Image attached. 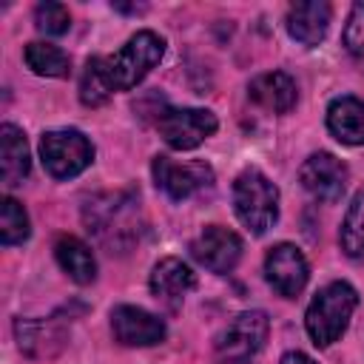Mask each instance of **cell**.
Listing matches in <instances>:
<instances>
[{
  "mask_svg": "<svg viewBox=\"0 0 364 364\" xmlns=\"http://www.w3.org/2000/svg\"><path fill=\"white\" fill-rule=\"evenodd\" d=\"M165 54V40L156 31H136L119 51L111 57H100V71L108 85V91H131L139 85L148 71L162 60Z\"/></svg>",
  "mask_w": 364,
  "mask_h": 364,
  "instance_id": "cell-1",
  "label": "cell"
},
{
  "mask_svg": "<svg viewBox=\"0 0 364 364\" xmlns=\"http://www.w3.org/2000/svg\"><path fill=\"white\" fill-rule=\"evenodd\" d=\"M355 304H358V293L353 284H347V282L324 284L313 296V301L307 304V313H304V327H307V336L313 338V344L330 347L333 341H338L350 324Z\"/></svg>",
  "mask_w": 364,
  "mask_h": 364,
  "instance_id": "cell-2",
  "label": "cell"
},
{
  "mask_svg": "<svg viewBox=\"0 0 364 364\" xmlns=\"http://www.w3.org/2000/svg\"><path fill=\"white\" fill-rule=\"evenodd\" d=\"M233 210L250 233L262 236L279 219V188L259 168H245L233 179Z\"/></svg>",
  "mask_w": 364,
  "mask_h": 364,
  "instance_id": "cell-3",
  "label": "cell"
},
{
  "mask_svg": "<svg viewBox=\"0 0 364 364\" xmlns=\"http://www.w3.org/2000/svg\"><path fill=\"white\" fill-rule=\"evenodd\" d=\"M40 159H43V168L54 179H71L91 165L94 145L77 128L46 131L40 136Z\"/></svg>",
  "mask_w": 364,
  "mask_h": 364,
  "instance_id": "cell-4",
  "label": "cell"
},
{
  "mask_svg": "<svg viewBox=\"0 0 364 364\" xmlns=\"http://www.w3.org/2000/svg\"><path fill=\"white\" fill-rule=\"evenodd\" d=\"M270 321L267 313L262 310H245L239 316H233L216 336V353L225 361H247L250 355H256L264 347Z\"/></svg>",
  "mask_w": 364,
  "mask_h": 364,
  "instance_id": "cell-5",
  "label": "cell"
},
{
  "mask_svg": "<svg viewBox=\"0 0 364 364\" xmlns=\"http://www.w3.org/2000/svg\"><path fill=\"white\" fill-rule=\"evenodd\" d=\"M154 182L159 191H165L173 202L191 199L202 191H208L213 185V168L208 162H176L165 154L154 156Z\"/></svg>",
  "mask_w": 364,
  "mask_h": 364,
  "instance_id": "cell-6",
  "label": "cell"
},
{
  "mask_svg": "<svg viewBox=\"0 0 364 364\" xmlns=\"http://www.w3.org/2000/svg\"><path fill=\"white\" fill-rule=\"evenodd\" d=\"M216 125V117L205 108H165L156 117V131L173 151H191L202 145L208 136H213Z\"/></svg>",
  "mask_w": 364,
  "mask_h": 364,
  "instance_id": "cell-7",
  "label": "cell"
},
{
  "mask_svg": "<svg viewBox=\"0 0 364 364\" xmlns=\"http://www.w3.org/2000/svg\"><path fill=\"white\" fill-rule=\"evenodd\" d=\"M264 279L279 296L296 299L310 279V267H307L304 253L290 242L273 245L264 256Z\"/></svg>",
  "mask_w": 364,
  "mask_h": 364,
  "instance_id": "cell-8",
  "label": "cell"
},
{
  "mask_svg": "<svg viewBox=\"0 0 364 364\" xmlns=\"http://www.w3.org/2000/svg\"><path fill=\"white\" fill-rule=\"evenodd\" d=\"M347 176H350L347 165L327 151L310 154L304 159V165L299 168V179L304 185V191L321 202H338L347 188Z\"/></svg>",
  "mask_w": 364,
  "mask_h": 364,
  "instance_id": "cell-9",
  "label": "cell"
},
{
  "mask_svg": "<svg viewBox=\"0 0 364 364\" xmlns=\"http://www.w3.org/2000/svg\"><path fill=\"white\" fill-rule=\"evenodd\" d=\"M191 256L210 273H230L242 259V239L222 225H208L191 242Z\"/></svg>",
  "mask_w": 364,
  "mask_h": 364,
  "instance_id": "cell-10",
  "label": "cell"
},
{
  "mask_svg": "<svg viewBox=\"0 0 364 364\" xmlns=\"http://www.w3.org/2000/svg\"><path fill=\"white\" fill-rule=\"evenodd\" d=\"M111 333L125 347H151L165 338L168 327L159 316H154L142 307L119 304L111 310Z\"/></svg>",
  "mask_w": 364,
  "mask_h": 364,
  "instance_id": "cell-11",
  "label": "cell"
},
{
  "mask_svg": "<svg viewBox=\"0 0 364 364\" xmlns=\"http://www.w3.org/2000/svg\"><path fill=\"white\" fill-rule=\"evenodd\" d=\"M148 284H151V293H154L156 301H162L165 307L176 310L185 301V296L196 287V273L182 259L165 256V259H159L154 264Z\"/></svg>",
  "mask_w": 364,
  "mask_h": 364,
  "instance_id": "cell-12",
  "label": "cell"
},
{
  "mask_svg": "<svg viewBox=\"0 0 364 364\" xmlns=\"http://www.w3.org/2000/svg\"><path fill=\"white\" fill-rule=\"evenodd\" d=\"M17 344L31 358H51L65 347V327L54 318H17Z\"/></svg>",
  "mask_w": 364,
  "mask_h": 364,
  "instance_id": "cell-13",
  "label": "cell"
},
{
  "mask_svg": "<svg viewBox=\"0 0 364 364\" xmlns=\"http://www.w3.org/2000/svg\"><path fill=\"white\" fill-rule=\"evenodd\" d=\"M287 34L301 46H318L330 26V3L301 0L287 9Z\"/></svg>",
  "mask_w": 364,
  "mask_h": 364,
  "instance_id": "cell-14",
  "label": "cell"
},
{
  "mask_svg": "<svg viewBox=\"0 0 364 364\" xmlns=\"http://www.w3.org/2000/svg\"><path fill=\"white\" fill-rule=\"evenodd\" d=\"M247 97L264 108V111H273V114H287L293 105H296V82L284 74V71H264L259 77L250 80L247 85Z\"/></svg>",
  "mask_w": 364,
  "mask_h": 364,
  "instance_id": "cell-15",
  "label": "cell"
},
{
  "mask_svg": "<svg viewBox=\"0 0 364 364\" xmlns=\"http://www.w3.org/2000/svg\"><path fill=\"white\" fill-rule=\"evenodd\" d=\"M31 171V154H28V142L26 134L6 122L0 128V179L6 188L20 185Z\"/></svg>",
  "mask_w": 364,
  "mask_h": 364,
  "instance_id": "cell-16",
  "label": "cell"
},
{
  "mask_svg": "<svg viewBox=\"0 0 364 364\" xmlns=\"http://www.w3.org/2000/svg\"><path fill=\"white\" fill-rule=\"evenodd\" d=\"M327 131L341 145H364V100L336 97L327 105Z\"/></svg>",
  "mask_w": 364,
  "mask_h": 364,
  "instance_id": "cell-17",
  "label": "cell"
},
{
  "mask_svg": "<svg viewBox=\"0 0 364 364\" xmlns=\"http://www.w3.org/2000/svg\"><path fill=\"white\" fill-rule=\"evenodd\" d=\"M54 256H57V264L63 267V273H68L71 282L91 284L97 279V259H94L91 247L82 239L60 236L57 245H54Z\"/></svg>",
  "mask_w": 364,
  "mask_h": 364,
  "instance_id": "cell-18",
  "label": "cell"
},
{
  "mask_svg": "<svg viewBox=\"0 0 364 364\" xmlns=\"http://www.w3.org/2000/svg\"><path fill=\"white\" fill-rule=\"evenodd\" d=\"M23 60L40 77H68V71H71L68 54L51 43H40V40H34L23 48Z\"/></svg>",
  "mask_w": 364,
  "mask_h": 364,
  "instance_id": "cell-19",
  "label": "cell"
},
{
  "mask_svg": "<svg viewBox=\"0 0 364 364\" xmlns=\"http://www.w3.org/2000/svg\"><path fill=\"white\" fill-rule=\"evenodd\" d=\"M338 242L350 259H364V188L353 196V202L344 213Z\"/></svg>",
  "mask_w": 364,
  "mask_h": 364,
  "instance_id": "cell-20",
  "label": "cell"
},
{
  "mask_svg": "<svg viewBox=\"0 0 364 364\" xmlns=\"http://www.w3.org/2000/svg\"><path fill=\"white\" fill-rule=\"evenodd\" d=\"M28 233H31V225H28L26 208L14 196H3V202H0V242L6 247L23 245L28 239Z\"/></svg>",
  "mask_w": 364,
  "mask_h": 364,
  "instance_id": "cell-21",
  "label": "cell"
},
{
  "mask_svg": "<svg viewBox=\"0 0 364 364\" xmlns=\"http://www.w3.org/2000/svg\"><path fill=\"white\" fill-rule=\"evenodd\" d=\"M34 26L43 31V34H51V37H60L71 28V14L63 3H54V0H46L34 9Z\"/></svg>",
  "mask_w": 364,
  "mask_h": 364,
  "instance_id": "cell-22",
  "label": "cell"
},
{
  "mask_svg": "<svg viewBox=\"0 0 364 364\" xmlns=\"http://www.w3.org/2000/svg\"><path fill=\"white\" fill-rule=\"evenodd\" d=\"M111 97L105 80H102V71H100V57H91L82 68V77H80V100L85 105H102L105 100Z\"/></svg>",
  "mask_w": 364,
  "mask_h": 364,
  "instance_id": "cell-23",
  "label": "cell"
},
{
  "mask_svg": "<svg viewBox=\"0 0 364 364\" xmlns=\"http://www.w3.org/2000/svg\"><path fill=\"white\" fill-rule=\"evenodd\" d=\"M344 48L347 54L364 68V3H355L350 9V17H347V26H344Z\"/></svg>",
  "mask_w": 364,
  "mask_h": 364,
  "instance_id": "cell-24",
  "label": "cell"
},
{
  "mask_svg": "<svg viewBox=\"0 0 364 364\" xmlns=\"http://www.w3.org/2000/svg\"><path fill=\"white\" fill-rule=\"evenodd\" d=\"M279 364H316L307 353H299V350H290V353H284L282 355V361Z\"/></svg>",
  "mask_w": 364,
  "mask_h": 364,
  "instance_id": "cell-25",
  "label": "cell"
},
{
  "mask_svg": "<svg viewBox=\"0 0 364 364\" xmlns=\"http://www.w3.org/2000/svg\"><path fill=\"white\" fill-rule=\"evenodd\" d=\"M222 364H247V361H222Z\"/></svg>",
  "mask_w": 364,
  "mask_h": 364,
  "instance_id": "cell-26",
  "label": "cell"
}]
</instances>
